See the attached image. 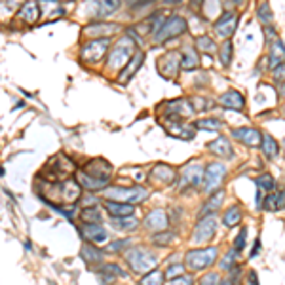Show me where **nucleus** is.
Listing matches in <instances>:
<instances>
[{
    "label": "nucleus",
    "mask_w": 285,
    "mask_h": 285,
    "mask_svg": "<svg viewBox=\"0 0 285 285\" xmlns=\"http://www.w3.org/2000/svg\"><path fill=\"white\" fill-rule=\"evenodd\" d=\"M207 150H209V152H213L215 156H219V158H226V160L234 158L232 143H228V139H226V137H219V139L211 141V143L207 145Z\"/></svg>",
    "instance_id": "25"
},
{
    "label": "nucleus",
    "mask_w": 285,
    "mask_h": 285,
    "mask_svg": "<svg viewBox=\"0 0 285 285\" xmlns=\"http://www.w3.org/2000/svg\"><path fill=\"white\" fill-rule=\"evenodd\" d=\"M80 221L84 225H101L103 223V215H101L99 206H87L80 211Z\"/></svg>",
    "instance_id": "32"
},
{
    "label": "nucleus",
    "mask_w": 285,
    "mask_h": 285,
    "mask_svg": "<svg viewBox=\"0 0 285 285\" xmlns=\"http://www.w3.org/2000/svg\"><path fill=\"white\" fill-rule=\"evenodd\" d=\"M76 179H78V183L82 185V188L84 190H90V192H99V190H105L106 188V181H97L93 179V177H90V175H86L84 171L76 173Z\"/></svg>",
    "instance_id": "30"
},
{
    "label": "nucleus",
    "mask_w": 285,
    "mask_h": 285,
    "mask_svg": "<svg viewBox=\"0 0 285 285\" xmlns=\"http://www.w3.org/2000/svg\"><path fill=\"white\" fill-rule=\"evenodd\" d=\"M105 209L111 213V217H129V215H133V211H135V206H133V204H120V202H111V200H106Z\"/></svg>",
    "instance_id": "29"
},
{
    "label": "nucleus",
    "mask_w": 285,
    "mask_h": 285,
    "mask_svg": "<svg viewBox=\"0 0 285 285\" xmlns=\"http://www.w3.org/2000/svg\"><path fill=\"white\" fill-rule=\"evenodd\" d=\"M265 34H266V42H276V29L272 25L270 27H265Z\"/></svg>",
    "instance_id": "53"
},
{
    "label": "nucleus",
    "mask_w": 285,
    "mask_h": 285,
    "mask_svg": "<svg viewBox=\"0 0 285 285\" xmlns=\"http://www.w3.org/2000/svg\"><path fill=\"white\" fill-rule=\"evenodd\" d=\"M221 274L219 272H207L200 278V285H219Z\"/></svg>",
    "instance_id": "47"
},
{
    "label": "nucleus",
    "mask_w": 285,
    "mask_h": 285,
    "mask_svg": "<svg viewBox=\"0 0 285 285\" xmlns=\"http://www.w3.org/2000/svg\"><path fill=\"white\" fill-rule=\"evenodd\" d=\"M279 93L285 97V84H279Z\"/></svg>",
    "instance_id": "60"
},
{
    "label": "nucleus",
    "mask_w": 285,
    "mask_h": 285,
    "mask_svg": "<svg viewBox=\"0 0 285 285\" xmlns=\"http://www.w3.org/2000/svg\"><path fill=\"white\" fill-rule=\"evenodd\" d=\"M80 257L84 259V262H86V265L93 266V265H99L101 260H103V257H105V253L101 251V249L95 246V244H90V242H87V244H84V246H82Z\"/></svg>",
    "instance_id": "27"
},
{
    "label": "nucleus",
    "mask_w": 285,
    "mask_h": 285,
    "mask_svg": "<svg viewBox=\"0 0 285 285\" xmlns=\"http://www.w3.org/2000/svg\"><path fill=\"white\" fill-rule=\"evenodd\" d=\"M124 247H129V239H116L108 246V251H122Z\"/></svg>",
    "instance_id": "52"
},
{
    "label": "nucleus",
    "mask_w": 285,
    "mask_h": 285,
    "mask_svg": "<svg viewBox=\"0 0 285 285\" xmlns=\"http://www.w3.org/2000/svg\"><path fill=\"white\" fill-rule=\"evenodd\" d=\"M239 221H242V207L239 206H230L225 211V215H223V225L226 228H232V226L239 225Z\"/></svg>",
    "instance_id": "35"
},
{
    "label": "nucleus",
    "mask_w": 285,
    "mask_h": 285,
    "mask_svg": "<svg viewBox=\"0 0 285 285\" xmlns=\"http://www.w3.org/2000/svg\"><path fill=\"white\" fill-rule=\"evenodd\" d=\"M238 255H239V251L236 249V247H232V249H228V253H226L225 257L221 259V265H219V268L221 270H232L234 266H236V259H238Z\"/></svg>",
    "instance_id": "41"
},
{
    "label": "nucleus",
    "mask_w": 285,
    "mask_h": 285,
    "mask_svg": "<svg viewBox=\"0 0 285 285\" xmlns=\"http://www.w3.org/2000/svg\"><path fill=\"white\" fill-rule=\"evenodd\" d=\"M183 0H164V4L166 6H175V4H181Z\"/></svg>",
    "instance_id": "58"
},
{
    "label": "nucleus",
    "mask_w": 285,
    "mask_h": 285,
    "mask_svg": "<svg viewBox=\"0 0 285 285\" xmlns=\"http://www.w3.org/2000/svg\"><path fill=\"white\" fill-rule=\"evenodd\" d=\"M242 2H244V0H236V4H242Z\"/></svg>",
    "instance_id": "61"
},
{
    "label": "nucleus",
    "mask_w": 285,
    "mask_h": 285,
    "mask_svg": "<svg viewBox=\"0 0 285 285\" xmlns=\"http://www.w3.org/2000/svg\"><path fill=\"white\" fill-rule=\"evenodd\" d=\"M158 74L166 80H175L179 76V71L183 69V55L179 52H167L156 61Z\"/></svg>",
    "instance_id": "7"
},
{
    "label": "nucleus",
    "mask_w": 285,
    "mask_h": 285,
    "mask_svg": "<svg viewBox=\"0 0 285 285\" xmlns=\"http://www.w3.org/2000/svg\"><path fill=\"white\" fill-rule=\"evenodd\" d=\"M126 262L135 274H146L154 270L158 265V257L156 253L145 247H133L126 253Z\"/></svg>",
    "instance_id": "3"
},
{
    "label": "nucleus",
    "mask_w": 285,
    "mask_h": 285,
    "mask_svg": "<svg viewBox=\"0 0 285 285\" xmlns=\"http://www.w3.org/2000/svg\"><path fill=\"white\" fill-rule=\"evenodd\" d=\"M150 177H152V181L160 183V185L169 186L177 181V171L171 166H167V164H158V166H154Z\"/></svg>",
    "instance_id": "21"
},
{
    "label": "nucleus",
    "mask_w": 285,
    "mask_h": 285,
    "mask_svg": "<svg viewBox=\"0 0 285 285\" xmlns=\"http://www.w3.org/2000/svg\"><path fill=\"white\" fill-rule=\"evenodd\" d=\"M232 137L247 146H259L262 143V133L257 127H236L232 129Z\"/></svg>",
    "instance_id": "19"
},
{
    "label": "nucleus",
    "mask_w": 285,
    "mask_h": 285,
    "mask_svg": "<svg viewBox=\"0 0 285 285\" xmlns=\"http://www.w3.org/2000/svg\"><path fill=\"white\" fill-rule=\"evenodd\" d=\"M181 274H185V268H183V265H175V266H169L166 270V278L173 279V278H177V276H181Z\"/></svg>",
    "instance_id": "50"
},
{
    "label": "nucleus",
    "mask_w": 285,
    "mask_h": 285,
    "mask_svg": "<svg viewBox=\"0 0 285 285\" xmlns=\"http://www.w3.org/2000/svg\"><path fill=\"white\" fill-rule=\"evenodd\" d=\"M204 175H206V167L198 164V162H192V164H186L181 171V179L185 185L190 186H200L204 183Z\"/></svg>",
    "instance_id": "17"
},
{
    "label": "nucleus",
    "mask_w": 285,
    "mask_h": 285,
    "mask_svg": "<svg viewBox=\"0 0 285 285\" xmlns=\"http://www.w3.org/2000/svg\"><path fill=\"white\" fill-rule=\"evenodd\" d=\"M101 196L111 202H120V204H139L148 198V190L143 186H106L101 190Z\"/></svg>",
    "instance_id": "2"
},
{
    "label": "nucleus",
    "mask_w": 285,
    "mask_h": 285,
    "mask_svg": "<svg viewBox=\"0 0 285 285\" xmlns=\"http://www.w3.org/2000/svg\"><path fill=\"white\" fill-rule=\"evenodd\" d=\"M48 167H52V173H46V175H40L42 179H46L48 183H61V181H67L69 175L76 169V164H74L71 158H67L65 154H57V156H52L48 160Z\"/></svg>",
    "instance_id": "6"
},
{
    "label": "nucleus",
    "mask_w": 285,
    "mask_h": 285,
    "mask_svg": "<svg viewBox=\"0 0 285 285\" xmlns=\"http://www.w3.org/2000/svg\"><path fill=\"white\" fill-rule=\"evenodd\" d=\"M226 177V167L221 162H211L206 166V175H204V183L202 188L206 194H215L221 190V185Z\"/></svg>",
    "instance_id": "9"
},
{
    "label": "nucleus",
    "mask_w": 285,
    "mask_h": 285,
    "mask_svg": "<svg viewBox=\"0 0 285 285\" xmlns=\"http://www.w3.org/2000/svg\"><path fill=\"white\" fill-rule=\"evenodd\" d=\"M200 67V55L194 50H186L183 53V69L185 71H194Z\"/></svg>",
    "instance_id": "40"
},
{
    "label": "nucleus",
    "mask_w": 285,
    "mask_h": 285,
    "mask_svg": "<svg viewBox=\"0 0 285 285\" xmlns=\"http://www.w3.org/2000/svg\"><path fill=\"white\" fill-rule=\"evenodd\" d=\"M257 188L259 190H262V192H274L276 190V181H274V177L270 175V173H265V175H260V177H257Z\"/></svg>",
    "instance_id": "39"
},
{
    "label": "nucleus",
    "mask_w": 285,
    "mask_h": 285,
    "mask_svg": "<svg viewBox=\"0 0 285 285\" xmlns=\"http://www.w3.org/2000/svg\"><path fill=\"white\" fill-rule=\"evenodd\" d=\"M217 217L215 215H206V217H200V221L194 226L192 232V242L194 244H206L209 239L215 238V232H217Z\"/></svg>",
    "instance_id": "11"
},
{
    "label": "nucleus",
    "mask_w": 285,
    "mask_h": 285,
    "mask_svg": "<svg viewBox=\"0 0 285 285\" xmlns=\"http://www.w3.org/2000/svg\"><path fill=\"white\" fill-rule=\"evenodd\" d=\"M122 31V27L118 23H106V21H92V23H87L84 29H82V34L87 36V38H108V36H113L114 33H120Z\"/></svg>",
    "instance_id": "13"
},
{
    "label": "nucleus",
    "mask_w": 285,
    "mask_h": 285,
    "mask_svg": "<svg viewBox=\"0 0 285 285\" xmlns=\"http://www.w3.org/2000/svg\"><path fill=\"white\" fill-rule=\"evenodd\" d=\"M274 74V80L276 82H279V84H285V63H281L279 67H276L272 71Z\"/></svg>",
    "instance_id": "51"
},
{
    "label": "nucleus",
    "mask_w": 285,
    "mask_h": 285,
    "mask_svg": "<svg viewBox=\"0 0 285 285\" xmlns=\"http://www.w3.org/2000/svg\"><path fill=\"white\" fill-rule=\"evenodd\" d=\"M135 52H137L135 40H133L129 34L120 36V38L116 40L114 48L108 52V57H106V69H111V71H122V69L127 65V61L135 55Z\"/></svg>",
    "instance_id": "1"
},
{
    "label": "nucleus",
    "mask_w": 285,
    "mask_h": 285,
    "mask_svg": "<svg viewBox=\"0 0 285 285\" xmlns=\"http://www.w3.org/2000/svg\"><path fill=\"white\" fill-rule=\"evenodd\" d=\"M114 228H120V230H135L139 226V219H135L133 215L129 217H113L111 219Z\"/></svg>",
    "instance_id": "36"
},
{
    "label": "nucleus",
    "mask_w": 285,
    "mask_h": 285,
    "mask_svg": "<svg viewBox=\"0 0 285 285\" xmlns=\"http://www.w3.org/2000/svg\"><path fill=\"white\" fill-rule=\"evenodd\" d=\"M246 239H247V228H242V232L238 234V239L234 242V247H236L239 253L246 249Z\"/></svg>",
    "instance_id": "49"
},
{
    "label": "nucleus",
    "mask_w": 285,
    "mask_h": 285,
    "mask_svg": "<svg viewBox=\"0 0 285 285\" xmlns=\"http://www.w3.org/2000/svg\"><path fill=\"white\" fill-rule=\"evenodd\" d=\"M116 276H120V278H126V272L120 268L118 265H103L99 268V272H97V278H99V283L101 285H108L113 283L114 279H116Z\"/></svg>",
    "instance_id": "26"
},
{
    "label": "nucleus",
    "mask_w": 285,
    "mask_h": 285,
    "mask_svg": "<svg viewBox=\"0 0 285 285\" xmlns=\"http://www.w3.org/2000/svg\"><path fill=\"white\" fill-rule=\"evenodd\" d=\"M194 113H196V111H194L190 99L179 97V99H175V101H167V103H164V113H162V116H164V118L183 120V118L192 116Z\"/></svg>",
    "instance_id": "12"
},
{
    "label": "nucleus",
    "mask_w": 285,
    "mask_h": 285,
    "mask_svg": "<svg viewBox=\"0 0 285 285\" xmlns=\"http://www.w3.org/2000/svg\"><path fill=\"white\" fill-rule=\"evenodd\" d=\"M82 171L86 173V175H90V177H93V179L106 181V183L113 177V166L105 158H93L90 162H86Z\"/></svg>",
    "instance_id": "14"
},
{
    "label": "nucleus",
    "mask_w": 285,
    "mask_h": 285,
    "mask_svg": "<svg viewBox=\"0 0 285 285\" xmlns=\"http://www.w3.org/2000/svg\"><path fill=\"white\" fill-rule=\"evenodd\" d=\"M281 63H285V44L281 40H276L272 42V46H270V52H268V69H276L279 67Z\"/></svg>",
    "instance_id": "28"
},
{
    "label": "nucleus",
    "mask_w": 285,
    "mask_h": 285,
    "mask_svg": "<svg viewBox=\"0 0 285 285\" xmlns=\"http://www.w3.org/2000/svg\"><path fill=\"white\" fill-rule=\"evenodd\" d=\"M40 4L33 2V0H27L25 4H21L19 12H17V21H25L27 25H33L36 23L40 17Z\"/></svg>",
    "instance_id": "23"
},
{
    "label": "nucleus",
    "mask_w": 285,
    "mask_h": 285,
    "mask_svg": "<svg viewBox=\"0 0 285 285\" xmlns=\"http://www.w3.org/2000/svg\"><path fill=\"white\" fill-rule=\"evenodd\" d=\"M190 103H192V106H194V111H196V113H204L206 108H211V106H213L211 101L206 99V97H192V99H190Z\"/></svg>",
    "instance_id": "46"
},
{
    "label": "nucleus",
    "mask_w": 285,
    "mask_h": 285,
    "mask_svg": "<svg viewBox=\"0 0 285 285\" xmlns=\"http://www.w3.org/2000/svg\"><path fill=\"white\" fill-rule=\"evenodd\" d=\"M152 0H127V6L129 8H137V6H145V4H150Z\"/></svg>",
    "instance_id": "55"
},
{
    "label": "nucleus",
    "mask_w": 285,
    "mask_h": 285,
    "mask_svg": "<svg viewBox=\"0 0 285 285\" xmlns=\"http://www.w3.org/2000/svg\"><path fill=\"white\" fill-rule=\"evenodd\" d=\"M120 6H122V0H87L82 13H86L92 19H101V17L118 12Z\"/></svg>",
    "instance_id": "10"
},
{
    "label": "nucleus",
    "mask_w": 285,
    "mask_h": 285,
    "mask_svg": "<svg viewBox=\"0 0 285 285\" xmlns=\"http://www.w3.org/2000/svg\"><path fill=\"white\" fill-rule=\"evenodd\" d=\"M108 44H111V40L108 38L90 40V42L84 44L82 50H80V61H84V63H87V65H97V63L106 55Z\"/></svg>",
    "instance_id": "8"
},
{
    "label": "nucleus",
    "mask_w": 285,
    "mask_h": 285,
    "mask_svg": "<svg viewBox=\"0 0 285 285\" xmlns=\"http://www.w3.org/2000/svg\"><path fill=\"white\" fill-rule=\"evenodd\" d=\"M164 129L171 137L183 139V141L194 139V133H196V127L186 126V124H183V120H177V118H164Z\"/></svg>",
    "instance_id": "16"
},
{
    "label": "nucleus",
    "mask_w": 285,
    "mask_h": 285,
    "mask_svg": "<svg viewBox=\"0 0 285 285\" xmlns=\"http://www.w3.org/2000/svg\"><path fill=\"white\" fill-rule=\"evenodd\" d=\"M204 4H206V0H190V6H192V10H200Z\"/></svg>",
    "instance_id": "57"
},
{
    "label": "nucleus",
    "mask_w": 285,
    "mask_h": 285,
    "mask_svg": "<svg viewBox=\"0 0 285 285\" xmlns=\"http://www.w3.org/2000/svg\"><path fill=\"white\" fill-rule=\"evenodd\" d=\"M173 238H175V234L173 232H164L162 230V234H154L152 236V244L154 246H160V247H164V246H169L173 242Z\"/></svg>",
    "instance_id": "45"
},
{
    "label": "nucleus",
    "mask_w": 285,
    "mask_h": 285,
    "mask_svg": "<svg viewBox=\"0 0 285 285\" xmlns=\"http://www.w3.org/2000/svg\"><path fill=\"white\" fill-rule=\"evenodd\" d=\"M257 15H259V19L265 23V27H270L274 23V13L272 10H270V4L268 2H262L259 6V10H257Z\"/></svg>",
    "instance_id": "42"
},
{
    "label": "nucleus",
    "mask_w": 285,
    "mask_h": 285,
    "mask_svg": "<svg viewBox=\"0 0 285 285\" xmlns=\"http://www.w3.org/2000/svg\"><path fill=\"white\" fill-rule=\"evenodd\" d=\"M260 146H262V154H265L266 158H278L279 154V145L276 143V139H274L272 135H262V143H260Z\"/></svg>",
    "instance_id": "34"
},
{
    "label": "nucleus",
    "mask_w": 285,
    "mask_h": 285,
    "mask_svg": "<svg viewBox=\"0 0 285 285\" xmlns=\"http://www.w3.org/2000/svg\"><path fill=\"white\" fill-rule=\"evenodd\" d=\"M145 228L152 230V232H160L167 228V215L162 209H152L150 213H146L145 221H143Z\"/></svg>",
    "instance_id": "22"
},
{
    "label": "nucleus",
    "mask_w": 285,
    "mask_h": 285,
    "mask_svg": "<svg viewBox=\"0 0 285 285\" xmlns=\"http://www.w3.org/2000/svg\"><path fill=\"white\" fill-rule=\"evenodd\" d=\"M219 255V247H206V249H190L185 255V265L190 268V272L206 270L211 265H215Z\"/></svg>",
    "instance_id": "5"
},
{
    "label": "nucleus",
    "mask_w": 285,
    "mask_h": 285,
    "mask_svg": "<svg viewBox=\"0 0 285 285\" xmlns=\"http://www.w3.org/2000/svg\"><path fill=\"white\" fill-rule=\"evenodd\" d=\"M232 42L230 40H226L225 44H223V48H221V52H219V61H221V65L223 67H228L230 63H232Z\"/></svg>",
    "instance_id": "43"
},
{
    "label": "nucleus",
    "mask_w": 285,
    "mask_h": 285,
    "mask_svg": "<svg viewBox=\"0 0 285 285\" xmlns=\"http://www.w3.org/2000/svg\"><path fill=\"white\" fill-rule=\"evenodd\" d=\"M225 200V190H217L215 194H211V198L207 200L206 204H204V207L200 209V217H204V213L206 215H211V213H215L217 209L221 207V202Z\"/></svg>",
    "instance_id": "33"
},
{
    "label": "nucleus",
    "mask_w": 285,
    "mask_h": 285,
    "mask_svg": "<svg viewBox=\"0 0 285 285\" xmlns=\"http://www.w3.org/2000/svg\"><path fill=\"white\" fill-rule=\"evenodd\" d=\"M196 48H198V52H204V53H213L217 50L215 46V42H213L209 36H196Z\"/></svg>",
    "instance_id": "44"
},
{
    "label": "nucleus",
    "mask_w": 285,
    "mask_h": 285,
    "mask_svg": "<svg viewBox=\"0 0 285 285\" xmlns=\"http://www.w3.org/2000/svg\"><path fill=\"white\" fill-rule=\"evenodd\" d=\"M219 103L226 108H232V111H244L246 108V99L244 95L236 90H228L219 97Z\"/></svg>",
    "instance_id": "24"
},
{
    "label": "nucleus",
    "mask_w": 285,
    "mask_h": 285,
    "mask_svg": "<svg viewBox=\"0 0 285 285\" xmlns=\"http://www.w3.org/2000/svg\"><path fill=\"white\" fill-rule=\"evenodd\" d=\"M236 281H234L232 278H226V279H221V283L219 285H234Z\"/></svg>",
    "instance_id": "59"
},
{
    "label": "nucleus",
    "mask_w": 285,
    "mask_h": 285,
    "mask_svg": "<svg viewBox=\"0 0 285 285\" xmlns=\"http://www.w3.org/2000/svg\"><path fill=\"white\" fill-rule=\"evenodd\" d=\"M143 61H145V52H143V50H137V52H135V55H133L131 59L127 61V65L124 67L122 71H120L118 84H122V86H124V84H127V82H129V80L135 76V73H137V71L141 69Z\"/></svg>",
    "instance_id": "18"
},
{
    "label": "nucleus",
    "mask_w": 285,
    "mask_h": 285,
    "mask_svg": "<svg viewBox=\"0 0 285 285\" xmlns=\"http://www.w3.org/2000/svg\"><path fill=\"white\" fill-rule=\"evenodd\" d=\"M82 238L87 239L90 244L101 246V244L108 242L111 234L106 232V230L101 225H84V226H82Z\"/></svg>",
    "instance_id": "20"
},
{
    "label": "nucleus",
    "mask_w": 285,
    "mask_h": 285,
    "mask_svg": "<svg viewBox=\"0 0 285 285\" xmlns=\"http://www.w3.org/2000/svg\"><path fill=\"white\" fill-rule=\"evenodd\" d=\"M215 33H217V36H221V38L225 40H230V36H232L234 33H236V29H238V15L234 12H223L217 17V21H215Z\"/></svg>",
    "instance_id": "15"
},
{
    "label": "nucleus",
    "mask_w": 285,
    "mask_h": 285,
    "mask_svg": "<svg viewBox=\"0 0 285 285\" xmlns=\"http://www.w3.org/2000/svg\"><path fill=\"white\" fill-rule=\"evenodd\" d=\"M166 272H162V270H150V272L143 274V278H141L139 283L141 285H164V281H166Z\"/></svg>",
    "instance_id": "37"
},
{
    "label": "nucleus",
    "mask_w": 285,
    "mask_h": 285,
    "mask_svg": "<svg viewBox=\"0 0 285 285\" xmlns=\"http://www.w3.org/2000/svg\"><path fill=\"white\" fill-rule=\"evenodd\" d=\"M281 145H283V150H285V139H283V143H281Z\"/></svg>",
    "instance_id": "62"
},
{
    "label": "nucleus",
    "mask_w": 285,
    "mask_h": 285,
    "mask_svg": "<svg viewBox=\"0 0 285 285\" xmlns=\"http://www.w3.org/2000/svg\"><path fill=\"white\" fill-rule=\"evenodd\" d=\"M246 283H247V285H259V279H257V274H255V270H251V272H247Z\"/></svg>",
    "instance_id": "54"
},
{
    "label": "nucleus",
    "mask_w": 285,
    "mask_h": 285,
    "mask_svg": "<svg viewBox=\"0 0 285 285\" xmlns=\"http://www.w3.org/2000/svg\"><path fill=\"white\" fill-rule=\"evenodd\" d=\"M196 129H206V131H219L221 127H223V122L217 118H202V120H196L192 124Z\"/></svg>",
    "instance_id": "38"
},
{
    "label": "nucleus",
    "mask_w": 285,
    "mask_h": 285,
    "mask_svg": "<svg viewBox=\"0 0 285 285\" xmlns=\"http://www.w3.org/2000/svg\"><path fill=\"white\" fill-rule=\"evenodd\" d=\"M186 31H188V23H186V19H183L181 15H169V17H166L164 19V23L156 29L152 33V40L156 42V44H164V42H167V40L171 38H177V36H181V34H185Z\"/></svg>",
    "instance_id": "4"
},
{
    "label": "nucleus",
    "mask_w": 285,
    "mask_h": 285,
    "mask_svg": "<svg viewBox=\"0 0 285 285\" xmlns=\"http://www.w3.org/2000/svg\"><path fill=\"white\" fill-rule=\"evenodd\" d=\"M262 209L265 211H279L285 209V192H270L262 200Z\"/></svg>",
    "instance_id": "31"
},
{
    "label": "nucleus",
    "mask_w": 285,
    "mask_h": 285,
    "mask_svg": "<svg viewBox=\"0 0 285 285\" xmlns=\"http://www.w3.org/2000/svg\"><path fill=\"white\" fill-rule=\"evenodd\" d=\"M166 285H194V278L192 276H188V274H181L177 278L169 279Z\"/></svg>",
    "instance_id": "48"
},
{
    "label": "nucleus",
    "mask_w": 285,
    "mask_h": 285,
    "mask_svg": "<svg viewBox=\"0 0 285 285\" xmlns=\"http://www.w3.org/2000/svg\"><path fill=\"white\" fill-rule=\"evenodd\" d=\"M259 253H260V238H257L255 239V246H253V251L249 253V259H255Z\"/></svg>",
    "instance_id": "56"
}]
</instances>
